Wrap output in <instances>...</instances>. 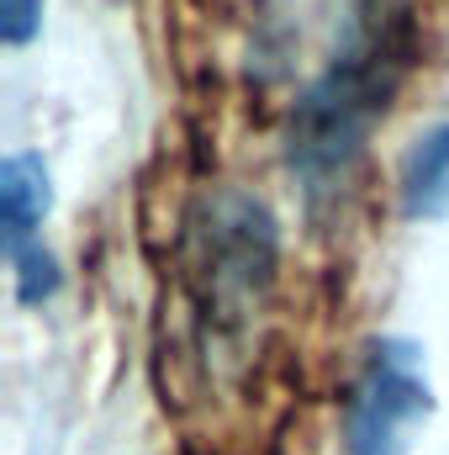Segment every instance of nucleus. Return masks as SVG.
I'll return each instance as SVG.
<instances>
[{"label":"nucleus","mask_w":449,"mask_h":455,"mask_svg":"<svg viewBox=\"0 0 449 455\" xmlns=\"http://www.w3.org/2000/svg\"><path fill=\"white\" fill-rule=\"evenodd\" d=\"M402 218L413 223L449 218V122L423 132L402 159Z\"/></svg>","instance_id":"39448f33"},{"label":"nucleus","mask_w":449,"mask_h":455,"mask_svg":"<svg viewBox=\"0 0 449 455\" xmlns=\"http://www.w3.org/2000/svg\"><path fill=\"white\" fill-rule=\"evenodd\" d=\"M397 80H402V48L386 32H375L307 85V96L291 112V164L307 180V191H328L349 175L370 127L391 107Z\"/></svg>","instance_id":"f257e3e1"},{"label":"nucleus","mask_w":449,"mask_h":455,"mask_svg":"<svg viewBox=\"0 0 449 455\" xmlns=\"http://www.w3.org/2000/svg\"><path fill=\"white\" fill-rule=\"evenodd\" d=\"M429 408H434V397H429V381H423L418 344H407V339L370 344L365 371H359L354 397H349V419H343L349 451L354 455H407L413 429L429 419Z\"/></svg>","instance_id":"7ed1b4c3"},{"label":"nucleus","mask_w":449,"mask_h":455,"mask_svg":"<svg viewBox=\"0 0 449 455\" xmlns=\"http://www.w3.org/2000/svg\"><path fill=\"white\" fill-rule=\"evenodd\" d=\"M11 265H16V297H21L27 307H43V302L59 291V259H53L43 243H32V249L16 254Z\"/></svg>","instance_id":"423d86ee"},{"label":"nucleus","mask_w":449,"mask_h":455,"mask_svg":"<svg viewBox=\"0 0 449 455\" xmlns=\"http://www.w3.org/2000/svg\"><path fill=\"white\" fill-rule=\"evenodd\" d=\"M191 281L217 329H243L275 281V218L254 196H217L196 223Z\"/></svg>","instance_id":"f03ea898"},{"label":"nucleus","mask_w":449,"mask_h":455,"mask_svg":"<svg viewBox=\"0 0 449 455\" xmlns=\"http://www.w3.org/2000/svg\"><path fill=\"white\" fill-rule=\"evenodd\" d=\"M53 207V191H48V164L37 154H5L0 164V243H5V259L27 254L37 243V228Z\"/></svg>","instance_id":"20e7f679"},{"label":"nucleus","mask_w":449,"mask_h":455,"mask_svg":"<svg viewBox=\"0 0 449 455\" xmlns=\"http://www.w3.org/2000/svg\"><path fill=\"white\" fill-rule=\"evenodd\" d=\"M43 32V0H0V37L11 48H27Z\"/></svg>","instance_id":"0eeeda50"}]
</instances>
